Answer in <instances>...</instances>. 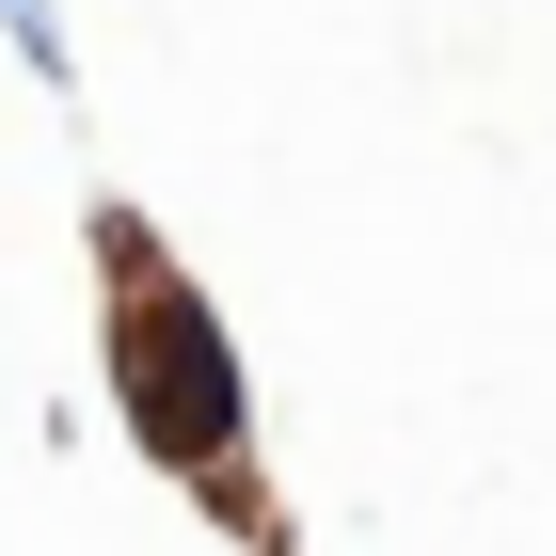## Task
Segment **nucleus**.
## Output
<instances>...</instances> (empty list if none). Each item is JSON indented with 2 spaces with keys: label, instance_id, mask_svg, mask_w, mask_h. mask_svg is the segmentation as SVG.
Returning a JSON list of instances; mask_svg holds the SVG:
<instances>
[{
  "label": "nucleus",
  "instance_id": "obj_1",
  "mask_svg": "<svg viewBox=\"0 0 556 556\" xmlns=\"http://www.w3.org/2000/svg\"><path fill=\"white\" fill-rule=\"evenodd\" d=\"M96 255H112V397H128V429L191 477V493H223V509H239V541H287V525H270V493H255V462H239V366H223L207 287H175V255L143 239L128 207L96 223Z\"/></svg>",
  "mask_w": 556,
  "mask_h": 556
}]
</instances>
